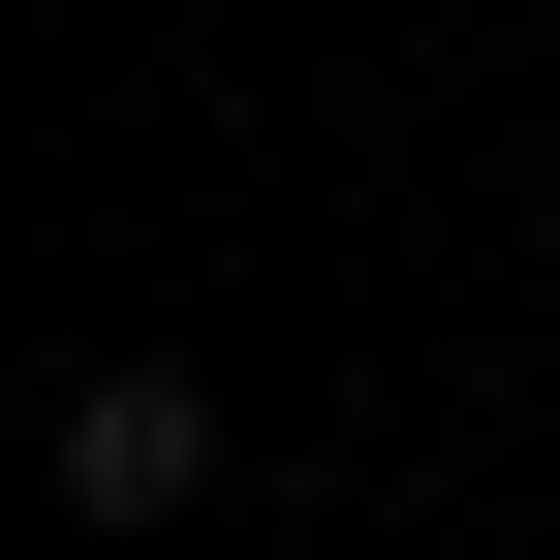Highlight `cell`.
<instances>
[{
  "instance_id": "6da1fadb",
  "label": "cell",
  "mask_w": 560,
  "mask_h": 560,
  "mask_svg": "<svg viewBox=\"0 0 560 560\" xmlns=\"http://www.w3.org/2000/svg\"><path fill=\"white\" fill-rule=\"evenodd\" d=\"M32 467H62V529H187V499H219V374H156V342H94V374L32 405Z\"/></svg>"
}]
</instances>
